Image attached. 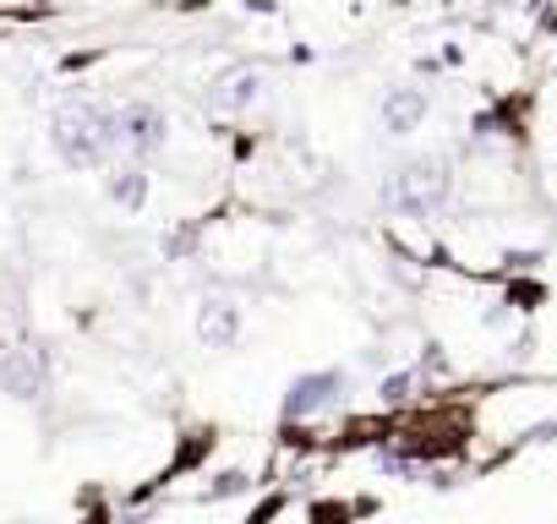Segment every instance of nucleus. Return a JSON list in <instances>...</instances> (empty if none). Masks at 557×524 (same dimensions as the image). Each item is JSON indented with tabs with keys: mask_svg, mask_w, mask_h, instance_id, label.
<instances>
[{
	"mask_svg": "<svg viewBox=\"0 0 557 524\" xmlns=\"http://www.w3.org/2000/svg\"><path fill=\"white\" fill-rule=\"evenodd\" d=\"M421 115H426V99L416 93V88H394L388 93V104H383V121H388V132H416L421 126Z\"/></svg>",
	"mask_w": 557,
	"mask_h": 524,
	"instance_id": "obj_6",
	"label": "nucleus"
},
{
	"mask_svg": "<svg viewBox=\"0 0 557 524\" xmlns=\"http://www.w3.org/2000/svg\"><path fill=\"white\" fill-rule=\"evenodd\" d=\"M251 99H257V72H230L213 93V104H224V110H246Z\"/></svg>",
	"mask_w": 557,
	"mask_h": 524,
	"instance_id": "obj_8",
	"label": "nucleus"
},
{
	"mask_svg": "<svg viewBox=\"0 0 557 524\" xmlns=\"http://www.w3.org/2000/svg\"><path fill=\"white\" fill-rule=\"evenodd\" d=\"M164 115L153 110V104H126L121 110V148H132L137 159H148V153H159L164 148Z\"/></svg>",
	"mask_w": 557,
	"mask_h": 524,
	"instance_id": "obj_2",
	"label": "nucleus"
},
{
	"mask_svg": "<svg viewBox=\"0 0 557 524\" xmlns=\"http://www.w3.org/2000/svg\"><path fill=\"white\" fill-rule=\"evenodd\" d=\"M345 388V377L339 372H318V377H301L296 388H290V399H285V415H312V410H323L334 394Z\"/></svg>",
	"mask_w": 557,
	"mask_h": 524,
	"instance_id": "obj_5",
	"label": "nucleus"
},
{
	"mask_svg": "<svg viewBox=\"0 0 557 524\" xmlns=\"http://www.w3.org/2000/svg\"><path fill=\"white\" fill-rule=\"evenodd\" d=\"M235 334H240V312H235L230 301H202V312H197V339H202L208 350H230Z\"/></svg>",
	"mask_w": 557,
	"mask_h": 524,
	"instance_id": "obj_4",
	"label": "nucleus"
},
{
	"mask_svg": "<svg viewBox=\"0 0 557 524\" xmlns=\"http://www.w3.org/2000/svg\"><path fill=\"white\" fill-rule=\"evenodd\" d=\"M0 388L17 394V399H34V394H39V366H34L28 355H12L7 366H0Z\"/></svg>",
	"mask_w": 557,
	"mask_h": 524,
	"instance_id": "obj_7",
	"label": "nucleus"
},
{
	"mask_svg": "<svg viewBox=\"0 0 557 524\" xmlns=\"http://www.w3.org/2000/svg\"><path fill=\"white\" fill-rule=\"evenodd\" d=\"M110 197H115L121 208H143L148 175H143V170H115V175H110Z\"/></svg>",
	"mask_w": 557,
	"mask_h": 524,
	"instance_id": "obj_9",
	"label": "nucleus"
},
{
	"mask_svg": "<svg viewBox=\"0 0 557 524\" xmlns=\"http://www.w3.org/2000/svg\"><path fill=\"white\" fill-rule=\"evenodd\" d=\"M448 197V180L432 170V164H421V170H399V186H394V202L405 208V213H432L437 202Z\"/></svg>",
	"mask_w": 557,
	"mask_h": 524,
	"instance_id": "obj_3",
	"label": "nucleus"
},
{
	"mask_svg": "<svg viewBox=\"0 0 557 524\" xmlns=\"http://www.w3.org/2000/svg\"><path fill=\"white\" fill-rule=\"evenodd\" d=\"M50 142L61 153V164L72 170H94L121 148V110L110 104H66L50 121Z\"/></svg>",
	"mask_w": 557,
	"mask_h": 524,
	"instance_id": "obj_1",
	"label": "nucleus"
}]
</instances>
